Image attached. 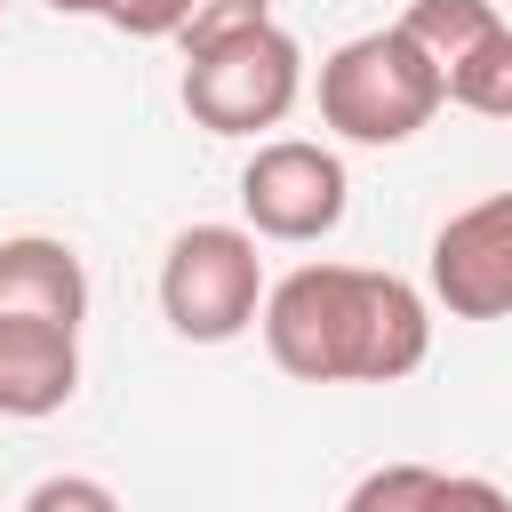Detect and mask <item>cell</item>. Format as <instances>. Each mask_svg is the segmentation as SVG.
<instances>
[{
	"mask_svg": "<svg viewBox=\"0 0 512 512\" xmlns=\"http://www.w3.org/2000/svg\"><path fill=\"white\" fill-rule=\"evenodd\" d=\"M264 352L296 384H400L432 352V312L400 272L296 264L264 288Z\"/></svg>",
	"mask_w": 512,
	"mask_h": 512,
	"instance_id": "obj_1",
	"label": "cell"
},
{
	"mask_svg": "<svg viewBox=\"0 0 512 512\" xmlns=\"http://www.w3.org/2000/svg\"><path fill=\"white\" fill-rule=\"evenodd\" d=\"M440 104H448V80L400 24L360 32L320 64V120L344 144H408L416 128H432Z\"/></svg>",
	"mask_w": 512,
	"mask_h": 512,
	"instance_id": "obj_2",
	"label": "cell"
},
{
	"mask_svg": "<svg viewBox=\"0 0 512 512\" xmlns=\"http://www.w3.org/2000/svg\"><path fill=\"white\" fill-rule=\"evenodd\" d=\"M160 312L184 344H232L264 312V256L248 224H184L160 256Z\"/></svg>",
	"mask_w": 512,
	"mask_h": 512,
	"instance_id": "obj_3",
	"label": "cell"
},
{
	"mask_svg": "<svg viewBox=\"0 0 512 512\" xmlns=\"http://www.w3.org/2000/svg\"><path fill=\"white\" fill-rule=\"evenodd\" d=\"M304 96V48L280 32V24H256V32H232L200 56H184V112L192 128L208 136H256V128H280Z\"/></svg>",
	"mask_w": 512,
	"mask_h": 512,
	"instance_id": "obj_4",
	"label": "cell"
},
{
	"mask_svg": "<svg viewBox=\"0 0 512 512\" xmlns=\"http://www.w3.org/2000/svg\"><path fill=\"white\" fill-rule=\"evenodd\" d=\"M344 200H352L344 160L304 136L256 144V160L240 168V216L256 240H328L344 224Z\"/></svg>",
	"mask_w": 512,
	"mask_h": 512,
	"instance_id": "obj_5",
	"label": "cell"
},
{
	"mask_svg": "<svg viewBox=\"0 0 512 512\" xmlns=\"http://www.w3.org/2000/svg\"><path fill=\"white\" fill-rule=\"evenodd\" d=\"M432 296L456 320H512V192H488L432 232Z\"/></svg>",
	"mask_w": 512,
	"mask_h": 512,
	"instance_id": "obj_6",
	"label": "cell"
},
{
	"mask_svg": "<svg viewBox=\"0 0 512 512\" xmlns=\"http://www.w3.org/2000/svg\"><path fill=\"white\" fill-rule=\"evenodd\" d=\"M80 392V328L0 320V416H56Z\"/></svg>",
	"mask_w": 512,
	"mask_h": 512,
	"instance_id": "obj_7",
	"label": "cell"
},
{
	"mask_svg": "<svg viewBox=\"0 0 512 512\" xmlns=\"http://www.w3.org/2000/svg\"><path fill=\"white\" fill-rule=\"evenodd\" d=\"M88 312V272L64 240L48 232H16L0 240V320H56V328H80Z\"/></svg>",
	"mask_w": 512,
	"mask_h": 512,
	"instance_id": "obj_8",
	"label": "cell"
},
{
	"mask_svg": "<svg viewBox=\"0 0 512 512\" xmlns=\"http://www.w3.org/2000/svg\"><path fill=\"white\" fill-rule=\"evenodd\" d=\"M496 24H504V16H496V0H408V16H400V32L440 64V80H448V72H456V64H464Z\"/></svg>",
	"mask_w": 512,
	"mask_h": 512,
	"instance_id": "obj_9",
	"label": "cell"
},
{
	"mask_svg": "<svg viewBox=\"0 0 512 512\" xmlns=\"http://www.w3.org/2000/svg\"><path fill=\"white\" fill-rule=\"evenodd\" d=\"M448 104L480 112V120H512V24H496L456 72H448Z\"/></svg>",
	"mask_w": 512,
	"mask_h": 512,
	"instance_id": "obj_10",
	"label": "cell"
},
{
	"mask_svg": "<svg viewBox=\"0 0 512 512\" xmlns=\"http://www.w3.org/2000/svg\"><path fill=\"white\" fill-rule=\"evenodd\" d=\"M432 464H376L352 496H344V512H424V496H432Z\"/></svg>",
	"mask_w": 512,
	"mask_h": 512,
	"instance_id": "obj_11",
	"label": "cell"
},
{
	"mask_svg": "<svg viewBox=\"0 0 512 512\" xmlns=\"http://www.w3.org/2000/svg\"><path fill=\"white\" fill-rule=\"evenodd\" d=\"M256 24H272V0H192V24L176 40H184V56H200V48H216L232 32H256Z\"/></svg>",
	"mask_w": 512,
	"mask_h": 512,
	"instance_id": "obj_12",
	"label": "cell"
},
{
	"mask_svg": "<svg viewBox=\"0 0 512 512\" xmlns=\"http://www.w3.org/2000/svg\"><path fill=\"white\" fill-rule=\"evenodd\" d=\"M24 512H120V496L104 480H88V472H56V480H40L24 496Z\"/></svg>",
	"mask_w": 512,
	"mask_h": 512,
	"instance_id": "obj_13",
	"label": "cell"
},
{
	"mask_svg": "<svg viewBox=\"0 0 512 512\" xmlns=\"http://www.w3.org/2000/svg\"><path fill=\"white\" fill-rule=\"evenodd\" d=\"M104 24H120L128 40H176L192 24V0H120Z\"/></svg>",
	"mask_w": 512,
	"mask_h": 512,
	"instance_id": "obj_14",
	"label": "cell"
},
{
	"mask_svg": "<svg viewBox=\"0 0 512 512\" xmlns=\"http://www.w3.org/2000/svg\"><path fill=\"white\" fill-rule=\"evenodd\" d=\"M424 512H512V496L496 480H480V472H440L432 496H424Z\"/></svg>",
	"mask_w": 512,
	"mask_h": 512,
	"instance_id": "obj_15",
	"label": "cell"
},
{
	"mask_svg": "<svg viewBox=\"0 0 512 512\" xmlns=\"http://www.w3.org/2000/svg\"><path fill=\"white\" fill-rule=\"evenodd\" d=\"M48 8H56V16H112L120 0H48Z\"/></svg>",
	"mask_w": 512,
	"mask_h": 512,
	"instance_id": "obj_16",
	"label": "cell"
},
{
	"mask_svg": "<svg viewBox=\"0 0 512 512\" xmlns=\"http://www.w3.org/2000/svg\"><path fill=\"white\" fill-rule=\"evenodd\" d=\"M0 8H8V0H0Z\"/></svg>",
	"mask_w": 512,
	"mask_h": 512,
	"instance_id": "obj_17",
	"label": "cell"
}]
</instances>
